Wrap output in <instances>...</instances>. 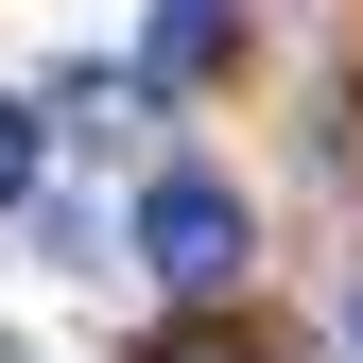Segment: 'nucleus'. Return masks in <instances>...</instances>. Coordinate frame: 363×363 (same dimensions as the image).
Masks as SVG:
<instances>
[{"label": "nucleus", "instance_id": "2", "mask_svg": "<svg viewBox=\"0 0 363 363\" xmlns=\"http://www.w3.org/2000/svg\"><path fill=\"white\" fill-rule=\"evenodd\" d=\"M225 18H242V0H156V86H191L225 52Z\"/></svg>", "mask_w": 363, "mask_h": 363}, {"label": "nucleus", "instance_id": "4", "mask_svg": "<svg viewBox=\"0 0 363 363\" xmlns=\"http://www.w3.org/2000/svg\"><path fill=\"white\" fill-rule=\"evenodd\" d=\"M156 363H242V346H156Z\"/></svg>", "mask_w": 363, "mask_h": 363}, {"label": "nucleus", "instance_id": "3", "mask_svg": "<svg viewBox=\"0 0 363 363\" xmlns=\"http://www.w3.org/2000/svg\"><path fill=\"white\" fill-rule=\"evenodd\" d=\"M35 191V104H0V208Z\"/></svg>", "mask_w": 363, "mask_h": 363}, {"label": "nucleus", "instance_id": "1", "mask_svg": "<svg viewBox=\"0 0 363 363\" xmlns=\"http://www.w3.org/2000/svg\"><path fill=\"white\" fill-rule=\"evenodd\" d=\"M139 259H156L173 294H225V277L259 259V225H242L225 173H156V191H139Z\"/></svg>", "mask_w": 363, "mask_h": 363}, {"label": "nucleus", "instance_id": "5", "mask_svg": "<svg viewBox=\"0 0 363 363\" xmlns=\"http://www.w3.org/2000/svg\"><path fill=\"white\" fill-rule=\"evenodd\" d=\"M346 346H363V294H346Z\"/></svg>", "mask_w": 363, "mask_h": 363}]
</instances>
